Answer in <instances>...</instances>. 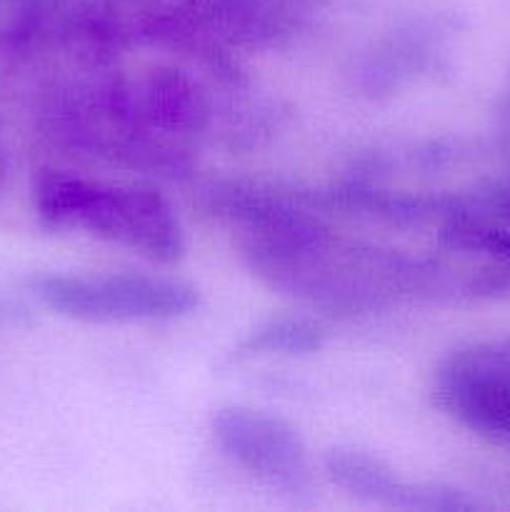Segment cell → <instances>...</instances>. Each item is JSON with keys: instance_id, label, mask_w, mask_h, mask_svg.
Instances as JSON below:
<instances>
[{"instance_id": "6da1fadb", "label": "cell", "mask_w": 510, "mask_h": 512, "mask_svg": "<svg viewBox=\"0 0 510 512\" xmlns=\"http://www.w3.org/2000/svg\"><path fill=\"white\" fill-rule=\"evenodd\" d=\"M35 208L50 228L85 230L153 263L183 258L185 230L168 198L143 185L43 173L35 180Z\"/></svg>"}, {"instance_id": "7a4b0ae2", "label": "cell", "mask_w": 510, "mask_h": 512, "mask_svg": "<svg viewBox=\"0 0 510 512\" xmlns=\"http://www.w3.org/2000/svg\"><path fill=\"white\" fill-rule=\"evenodd\" d=\"M35 295L55 313L83 323H153L190 315L198 288L180 278L150 273L43 275Z\"/></svg>"}, {"instance_id": "3957f363", "label": "cell", "mask_w": 510, "mask_h": 512, "mask_svg": "<svg viewBox=\"0 0 510 512\" xmlns=\"http://www.w3.org/2000/svg\"><path fill=\"white\" fill-rule=\"evenodd\" d=\"M433 398L465 430L510 448V335L453 350L435 373Z\"/></svg>"}, {"instance_id": "277c9868", "label": "cell", "mask_w": 510, "mask_h": 512, "mask_svg": "<svg viewBox=\"0 0 510 512\" xmlns=\"http://www.w3.org/2000/svg\"><path fill=\"white\" fill-rule=\"evenodd\" d=\"M210 430L225 458L265 483L298 490L308 478L303 438L275 415L230 405L213 415Z\"/></svg>"}, {"instance_id": "5b68a950", "label": "cell", "mask_w": 510, "mask_h": 512, "mask_svg": "<svg viewBox=\"0 0 510 512\" xmlns=\"http://www.w3.org/2000/svg\"><path fill=\"white\" fill-rule=\"evenodd\" d=\"M325 473L330 475L338 488L355 498L370 500V503L393 505V508L413 510H463L470 508L465 498L453 490L425 488V485H410L395 475L388 463L375 455L363 453L355 448H335L325 458Z\"/></svg>"}, {"instance_id": "8992f818", "label": "cell", "mask_w": 510, "mask_h": 512, "mask_svg": "<svg viewBox=\"0 0 510 512\" xmlns=\"http://www.w3.org/2000/svg\"><path fill=\"white\" fill-rule=\"evenodd\" d=\"M438 238L450 253L510 270V223L468 210H453L440 225Z\"/></svg>"}, {"instance_id": "52a82bcc", "label": "cell", "mask_w": 510, "mask_h": 512, "mask_svg": "<svg viewBox=\"0 0 510 512\" xmlns=\"http://www.w3.org/2000/svg\"><path fill=\"white\" fill-rule=\"evenodd\" d=\"M325 333L318 323L308 318H278L270 323L260 325L258 330L248 335L240 345L248 355L260 353H283V355H300L315 353L323 348Z\"/></svg>"}, {"instance_id": "ba28073f", "label": "cell", "mask_w": 510, "mask_h": 512, "mask_svg": "<svg viewBox=\"0 0 510 512\" xmlns=\"http://www.w3.org/2000/svg\"><path fill=\"white\" fill-rule=\"evenodd\" d=\"M470 213H473V210H470ZM475 213L510 223V178L500 180V183H495L488 193H483L480 210H475Z\"/></svg>"}, {"instance_id": "9c48e42d", "label": "cell", "mask_w": 510, "mask_h": 512, "mask_svg": "<svg viewBox=\"0 0 510 512\" xmlns=\"http://www.w3.org/2000/svg\"><path fill=\"white\" fill-rule=\"evenodd\" d=\"M5 173H8V158H5L3 140H0V188H3V183H5Z\"/></svg>"}]
</instances>
